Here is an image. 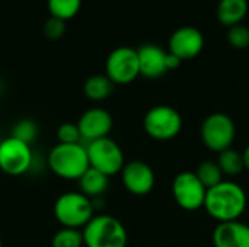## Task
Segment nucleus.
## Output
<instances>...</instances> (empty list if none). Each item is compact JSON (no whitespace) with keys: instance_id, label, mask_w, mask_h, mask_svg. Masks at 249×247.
<instances>
[{"instance_id":"1","label":"nucleus","mask_w":249,"mask_h":247,"mask_svg":"<svg viewBox=\"0 0 249 247\" xmlns=\"http://www.w3.org/2000/svg\"><path fill=\"white\" fill-rule=\"evenodd\" d=\"M248 197L245 189L233 182L223 181L219 185L207 189L204 210L217 223L238 221L247 211Z\"/></svg>"},{"instance_id":"2","label":"nucleus","mask_w":249,"mask_h":247,"mask_svg":"<svg viewBox=\"0 0 249 247\" xmlns=\"http://www.w3.org/2000/svg\"><path fill=\"white\" fill-rule=\"evenodd\" d=\"M48 167L64 181H79L90 167L86 146L82 143L55 144L48 153Z\"/></svg>"},{"instance_id":"3","label":"nucleus","mask_w":249,"mask_h":247,"mask_svg":"<svg viewBox=\"0 0 249 247\" xmlns=\"http://www.w3.org/2000/svg\"><path fill=\"white\" fill-rule=\"evenodd\" d=\"M82 233L86 247H127L128 242L124 224L108 214L95 215Z\"/></svg>"},{"instance_id":"4","label":"nucleus","mask_w":249,"mask_h":247,"mask_svg":"<svg viewBox=\"0 0 249 247\" xmlns=\"http://www.w3.org/2000/svg\"><path fill=\"white\" fill-rule=\"evenodd\" d=\"M95 207L90 198L82 192H66L60 195L54 204V215L57 221L67 229L83 230L95 217Z\"/></svg>"},{"instance_id":"5","label":"nucleus","mask_w":249,"mask_h":247,"mask_svg":"<svg viewBox=\"0 0 249 247\" xmlns=\"http://www.w3.org/2000/svg\"><path fill=\"white\" fill-rule=\"evenodd\" d=\"M200 138L210 151L219 154L233 146L236 138V125L228 114H210L204 118L200 127Z\"/></svg>"},{"instance_id":"6","label":"nucleus","mask_w":249,"mask_h":247,"mask_svg":"<svg viewBox=\"0 0 249 247\" xmlns=\"http://www.w3.org/2000/svg\"><path fill=\"white\" fill-rule=\"evenodd\" d=\"M143 128L150 138L156 141H169L182 131V115L174 106L156 105L146 112Z\"/></svg>"},{"instance_id":"7","label":"nucleus","mask_w":249,"mask_h":247,"mask_svg":"<svg viewBox=\"0 0 249 247\" xmlns=\"http://www.w3.org/2000/svg\"><path fill=\"white\" fill-rule=\"evenodd\" d=\"M88 157L90 167L102 172L108 178L121 173L125 159L123 148L118 146L117 141H114L109 137L92 141L86 144Z\"/></svg>"},{"instance_id":"8","label":"nucleus","mask_w":249,"mask_h":247,"mask_svg":"<svg viewBox=\"0 0 249 247\" xmlns=\"http://www.w3.org/2000/svg\"><path fill=\"white\" fill-rule=\"evenodd\" d=\"M105 74L114 84H130L140 76L137 49L118 47L112 49L105 63Z\"/></svg>"},{"instance_id":"9","label":"nucleus","mask_w":249,"mask_h":247,"mask_svg":"<svg viewBox=\"0 0 249 247\" xmlns=\"http://www.w3.org/2000/svg\"><path fill=\"white\" fill-rule=\"evenodd\" d=\"M207 189L196 172H181L172 181V197L177 205L185 211H197L204 207Z\"/></svg>"},{"instance_id":"10","label":"nucleus","mask_w":249,"mask_h":247,"mask_svg":"<svg viewBox=\"0 0 249 247\" xmlns=\"http://www.w3.org/2000/svg\"><path fill=\"white\" fill-rule=\"evenodd\" d=\"M34 162L29 144L9 135L0 141V170L9 176L25 175Z\"/></svg>"},{"instance_id":"11","label":"nucleus","mask_w":249,"mask_h":247,"mask_svg":"<svg viewBox=\"0 0 249 247\" xmlns=\"http://www.w3.org/2000/svg\"><path fill=\"white\" fill-rule=\"evenodd\" d=\"M121 181L124 188L137 197L147 195L153 191L156 183V176L150 165L143 160L127 162L121 170Z\"/></svg>"},{"instance_id":"12","label":"nucleus","mask_w":249,"mask_h":247,"mask_svg":"<svg viewBox=\"0 0 249 247\" xmlns=\"http://www.w3.org/2000/svg\"><path fill=\"white\" fill-rule=\"evenodd\" d=\"M204 48V36L194 26H181L169 38V52L181 61L196 58Z\"/></svg>"},{"instance_id":"13","label":"nucleus","mask_w":249,"mask_h":247,"mask_svg":"<svg viewBox=\"0 0 249 247\" xmlns=\"http://www.w3.org/2000/svg\"><path fill=\"white\" fill-rule=\"evenodd\" d=\"M112 115L104 108H90L83 112L77 121L82 140L88 143L108 137L112 130Z\"/></svg>"},{"instance_id":"14","label":"nucleus","mask_w":249,"mask_h":247,"mask_svg":"<svg viewBox=\"0 0 249 247\" xmlns=\"http://www.w3.org/2000/svg\"><path fill=\"white\" fill-rule=\"evenodd\" d=\"M212 239L214 247H249V226L239 220L219 223Z\"/></svg>"},{"instance_id":"15","label":"nucleus","mask_w":249,"mask_h":247,"mask_svg":"<svg viewBox=\"0 0 249 247\" xmlns=\"http://www.w3.org/2000/svg\"><path fill=\"white\" fill-rule=\"evenodd\" d=\"M139 54V64H140V76L147 79H158L162 77L166 71V55L168 52L153 44L142 45L137 49Z\"/></svg>"},{"instance_id":"16","label":"nucleus","mask_w":249,"mask_h":247,"mask_svg":"<svg viewBox=\"0 0 249 247\" xmlns=\"http://www.w3.org/2000/svg\"><path fill=\"white\" fill-rule=\"evenodd\" d=\"M248 10V0H220L217 4V19L222 25L231 28L242 23Z\"/></svg>"},{"instance_id":"17","label":"nucleus","mask_w":249,"mask_h":247,"mask_svg":"<svg viewBox=\"0 0 249 247\" xmlns=\"http://www.w3.org/2000/svg\"><path fill=\"white\" fill-rule=\"evenodd\" d=\"M77 182L80 192L90 199H98L109 188V178L93 167H89Z\"/></svg>"},{"instance_id":"18","label":"nucleus","mask_w":249,"mask_h":247,"mask_svg":"<svg viewBox=\"0 0 249 247\" xmlns=\"http://www.w3.org/2000/svg\"><path fill=\"white\" fill-rule=\"evenodd\" d=\"M114 86L115 84L109 80L107 74H93L86 79L83 84V92L88 99L93 102H101L111 96Z\"/></svg>"},{"instance_id":"19","label":"nucleus","mask_w":249,"mask_h":247,"mask_svg":"<svg viewBox=\"0 0 249 247\" xmlns=\"http://www.w3.org/2000/svg\"><path fill=\"white\" fill-rule=\"evenodd\" d=\"M217 165H219L220 170L223 172V175L228 178H235L245 170L242 151H238L232 147L219 153Z\"/></svg>"},{"instance_id":"20","label":"nucleus","mask_w":249,"mask_h":247,"mask_svg":"<svg viewBox=\"0 0 249 247\" xmlns=\"http://www.w3.org/2000/svg\"><path fill=\"white\" fill-rule=\"evenodd\" d=\"M197 178L200 179V182L206 186V189H210L216 185H219L220 182H223L225 175L220 170L217 162L214 160H204L198 165L197 170H196Z\"/></svg>"},{"instance_id":"21","label":"nucleus","mask_w":249,"mask_h":247,"mask_svg":"<svg viewBox=\"0 0 249 247\" xmlns=\"http://www.w3.org/2000/svg\"><path fill=\"white\" fill-rule=\"evenodd\" d=\"M47 6L50 16L67 22L80 12L82 0H47Z\"/></svg>"},{"instance_id":"22","label":"nucleus","mask_w":249,"mask_h":247,"mask_svg":"<svg viewBox=\"0 0 249 247\" xmlns=\"http://www.w3.org/2000/svg\"><path fill=\"white\" fill-rule=\"evenodd\" d=\"M83 233L77 229L63 227L58 230L51 240V247H83Z\"/></svg>"},{"instance_id":"23","label":"nucleus","mask_w":249,"mask_h":247,"mask_svg":"<svg viewBox=\"0 0 249 247\" xmlns=\"http://www.w3.org/2000/svg\"><path fill=\"white\" fill-rule=\"evenodd\" d=\"M36 134H38V130H36V125L34 121L31 119H20L15 127H13V132H12V137L26 143V144H32L36 138Z\"/></svg>"},{"instance_id":"24","label":"nucleus","mask_w":249,"mask_h":247,"mask_svg":"<svg viewBox=\"0 0 249 247\" xmlns=\"http://www.w3.org/2000/svg\"><path fill=\"white\" fill-rule=\"evenodd\" d=\"M228 41L236 49H245L249 47V28L244 23L231 26L228 31Z\"/></svg>"},{"instance_id":"25","label":"nucleus","mask_w":249,"mask_h":247,"mask_svg":"<svg viewBox=\"0 0 249 247\" xmlns=\"http://www.w3.org/2000/svg\"><path fill=\"white\" fill-rule=\"evenodd\" d=\"M57 138L61 144H77L82 143V135L79 131L77 124L73 122H64L57 130Z\"/></svg>"},{"instance_id":"26","label":"nucleus","mask_w":249,"mask_h":247,"mask_svg":"<svg viewBox=\"0 0 249 247\" xmlns=\"http://www.w3.org/2000/svg\"><path fill=\"white\" fill-rule=\"evenodd\" d=\"M44 35L51 39V41H57L60 39L64 32H66V22L58 19V17H54V16H50L45 23H44Z\"/></svg>"},{"instance_id":"27","label":"nucleus","mask_w":249,"mask_h":247,"mask_svg":"<svg viewBox=\"0 0 249 247\" xmlns=\"http://www.w3.org/2000/svg\"><path fill=\"white\" fill-rule=\"evenodd\" d=\"M181 63H182V61H181L177 55L168 52V55H166V67H168V71H169V70L178 68V67L181 66Z\"/></svg>"},{"instance_id":"28","label":"nucleus","mask_w":249,"mask_h":247,"mask_svg":"<svg viewBox=\"0 0 249 247\" xmlns=\"http://www.w3.org/2000/svg\"><path fill=\"white\" fill-rule=\"evenodd\" d=\"M242 156H244V165H245V169L249 170V144L245 147V150L242 151Z\"/></svg>"},{"instance_id":"29","label":"nucleus","mask_w":249,"mask_h":247,"mask_svg":"<svg viewBox=\"0 0 249 247\" xmlns=\"http://www.w3.org/2000/svg\"><path fill=\"white\" fill-rule=\"evenodd\" d=\"M0 247H3V243H1V239H0Z\"/></svg>"}]
</instances>
